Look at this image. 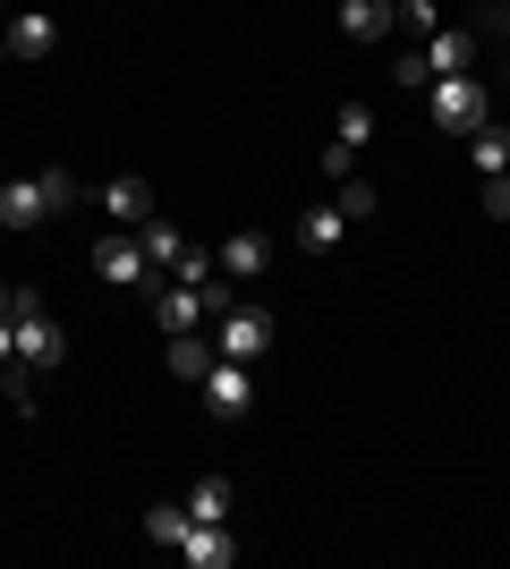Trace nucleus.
Here are the masks:
<instances>
[{"instance_id":"1","label":"nucleus","mask_w":510,"mask_h":569,"mask_svg":"<svg viewBox=\"0 0 510 569\" xmlns=\"http://www.w3.org/2000/svg\"><path fill=\"white\" fill-rule=\"evenodd\" d=\"M69 204H77L69 170H18V179H0V230H43V221L69 213Z\"/></svg>"},{"instance_id":"2","label":"nucleus","mask_w":510,"mask_h":569,"mask_svg":"<svg viewBox=\"0 0 510 569\" xmlns=\"http://www.w3.org/2000/svg\"><path fill=\"white\" fill-rule=\"evenodd\" d=\"M9 340H18V366H34V375H51V366L69 357V340H60V323L43 315L34 289H18V307H9Z\"/></svg>"},{"instance_id":"3","label":"nucleus","mask_w":510,"mask_h":569,"mask_svg":"<svg viewBox=\"0 0 510 569\" xmlns=\"http://www.w3.org/2000/svg\"><path fill=\"white\" fill-rule=\"evenodd\" d=\"M426 119H434V128H451V137H468V128H486L493 119V94L486 86H477V77H434V86H426Z\"/></svg>"},{"instance_id":"4","label":"nucleus","mask_w":510,"mask_h":569,"mask_svg":"<svg viewBox=\"0 0 510 569\" xmlns=\"http://www.w3.org/2000/svg\"><path fill=\"white\" fill-rule=\"evenodd\" d=\"M374 144V102H340V119H332V144H323V179H358V153Z\"/></svg>"},{"instance_id":"5","label":"nucleus","mask_w":510,"mask_h":569,"mask_svg":"<svg viewBox=\"0 0 510 569\" xmlns=\"http://www.w3.org/2000/svg\"><path fill=\"white\" fill-rule=\"evenodd\" d=\"M264 349H272V315H264V307H230V315H213V357H239V366H256Z\"/></svg>"},{"instance_id":"6","label":"nucleus","mask_w":510,"mask_h":569,"mask_svg":"<svg viewBox=\"0 0 510 569\" xmlns=\"http://www.w3.org/2000/svg\"><path fill=\"white\" fill-rule=\"evenodd\" d=\"M94 281H111V289H146L153 281V256L137 247V230H111L94 247Z\"/></svg>"},{"instance_id":"7","label":"nucleus","mask_w":510,"mask_h":569,"mask_svg":"<svg viewBox=\"0 0 510 569\" xmlns=\"http://www.w3.org/2000/svg\"><path fill=\"white\" fill-rule=\"evenodd\" d=\"M196 391H204V408H213V417H247V400H256V366H239V357H213Z\"/></svg>"},{"instance_id":"8","label":"nucleus","mask_w":510,"mask_h":569,"mask_svg":"<svg viewBox=\"0 0 510 569\" xmlns=\"http://www.w3.org/2000/svg\"><path fill=\"white\" fill-rule=\"evenodd\" d=\"M417 51H426V69H434V77L477 69V34H468V26H451V18H442V26H434V34H426Z\"/></svg>"},{"instance_id":"9","label":"nucleus","mask_w":510,"mask_h":569,"mask_svg":"<svg viewBox=\"0 0 510 569\" xmlns=\"http://www.w3.org/2000/svg\"><path fill=\"white\" fill-rule=\"evenodd\" d=\"M179 561H188V569H230V561H239V536H230V527L188 519V536H179Z\"/></svg>"},{"instance_id":"10","label":"nucleus","mask_w":510,"mask_h":569,"mask_svg":"<svg viewBox=\"0 0 510 569\" xmlns=\"http://www.w3.org/2000/svg\"><path fill=\"white\" fill-rule=\"evenodd\" d=\"M400 26V0H340V34L349 43H391Z\"/></svg>"},{"instance_id":"11","label":"nucleus","mask_w":510,"mask_h":569,"mask_svg":"<svg viewBox=\"0 0 510 569\" xmlns=\"http://www.w3.org/2000/svg\"><path fill=\"white\" fill-rule=\"evenodd\" d=\"M213 263L230 272V281H256V272L272 263V238H264V230H230V238L213 247Z\"/></svg>"},{"instance_id":"12","label":"nucleus","mask_w":510,"mask_h":569,"mask_svg":"<svg viewBox=\"0 0 510 569\" xmlns=\"http://www.w3.org/2000/svg\"><path fill=\"white\" fill-rule=\"evenodd\" d=\"M153 323H162V332H204V323H213V315H204V289L170 281L162 298H153Z\"/></svg>"},{"instance_id":"13","label":"nucleus","mask_w":510,"mask_h":569,"mask_svg":"<svg viewBox=\"0 0 510 569\" xmlns=\"http://www.w3.org/2000/svg\"><path fill=\"white\" fill-rule=\"evenodd\" d=\"M94 204H102L111 221H120V230H146V221H153V188H146V179H111V188H102Z\"/></svg>"},{"instance_id":"14","label":"nucleus","mask_w":510,"mask_h":569,"mask_svg":"<svg viewBox=\"0 0 510 569\" xmlns=\"http://www.w3.org/2000/svg\"><path fill=\"white\" fill-rule=\"evenodd\" d=\"M179 510H188V519H204V527H230V510H239V493H230V476H196Z\"/></svg>"},{"instance_id":"15","label":"nucleus","mask_w":510,"mask_h":569,"mask_svg":"<svg viewBox=\"0 0 510 569\" xmlns=\"http://www.w3.org/2000/svg\"><path fill=\"white\" fill-rule=\"evenodd\" d=\"M51 43H60V26H51L43 9H18V18H9V60H43Z\"/></svg>"},{"instance_id":"16","label":"nucleus","mask_w":510,"mask_h":569,"mask_svg":"<svg viewBox=\"0 0 510 569\" xmlns=\"http://www.w3.org/2000/svg\"><path fill=\"white\" fill-rule=\"evenodd\" d=\"M340 238H349V213H340V204H307V221H298V247H307V256H332Z\"/></svg>"},{"instance_id":"17","label":"nucleus","mask_w":510,"mask_h":569,"mask_svg":"<svg viewBox=\"0 0 510 569\" xmlns=\"http://www.w3.org/2000/svg\"><path fill=\"white\" fill-rule=\"evenodd\" d=\"M170 375H179V382H204V366H213V340H204V332H170Z\"/></svg>"},{"instance_id":"18","label":"nucleus","mask_w":510,"mask_h":569,"mask_svg":"<svg viewBox=\"0 0 510 569\" xmlns=\"http://www.w3.org/2000/svg\"><path fill=\"white\" fill-rule=\"evenodd\" d=\"M468 162H477V179H493V170H510V128H468Z\"/></svg>"},{"instance_id":"19","label":"nucleus","mask_w":510,"mask_h":569,"mask_svg":"<svg viewBox=\"0 0 510 569\" xmlns=\"http://www.w3.org/2000/svg\"><path fill=\"white\" fill-rule=\"evenodd\" d=\"M137 247H146V256H153V263H162V272H179V256H188V230H170V221H162V213H153V221H146V230H137Z\"/></svg>"},{"instance_id":"20","label":"nucleus","mask_w":510,"mask_h":569,"mask_svg":"<svg viewBox=\"0 0 510 569\" xmlns=\"http://www.w3.org/2000/svg\"><path fill=\"white\" fill-rule=\"evenodd\" d=\"M391 86H409V94H426V86H434V69H426V51H417V43L391 51Z\"/></svg>"},{"instance_id":"21","label":"nucleus","mask_w":510,"mask_h":569,"mask_svg":"<svg viewBox=\"0 0 510 569\" xmlns=\"http://www.w3.org/2000/svg\"><path fill=\"white\" fill-rule=\"evenodd\" d=\"M146 536L179 552V536H188V510H179V501H153V510H146Z\"/></svg>"},{"instance_id":"22","label":"nucleus","mask_w":510,"mask_h":569,"mask_svg":"<svg viewBox=\"0 0 510 569\" xmlns=\"http://www.w3.org/2000/svg\"><path fill=\"white\" fill-rule=\"evenodd\" d=\"M332 204L349 213V230H358V221H374V204H383V196L366 188V179H340V188H332Z\"/></svg>"},{"instance_id":"23","label":"nucleus","mask_w":510,"mask_h":569,"mask_svg":"<svg viewBox=\"0 0 510 569\" xmlns=\"http://www.w3.org/2000/svg\"><path fill=\"white\" fill-rule=\"evenodd\" d=\"M434 26H442V9H434V0H400V34H409V43H426Z\"/></svg>"},{"instance_id":"24","label":"nucleus","mask_w":510,"mask_h":569,"mask_svg":"<svg viewBox=\"0 0 510 569\" xmlns=\"http://www.w3.org/2000/svg\"><path fill=\"white\" fill-rule=\"evenodd\" d=\"M486 213L510 221V170H493V179H486Z\"/></svg>"},{"instance_id":"25","label":"nucleus","mask_w":510,"mask_h":569,"mask_svg":"<svg viewBox=\"0 0 510 569\" xmlns=\"http://www.w3.org/2000/svg\"><path fill=\"white\" fill-rule=\"evenodd\" d=\"M486 26H493V34L510 43V0H486Z\"/></svg>"},{"instance_id":"26","label":"nucleus","mask_w":510,"mask_h":569,"mask_svg":"<svg viewBox=\"0 0 510 569\" xmlns=\"http://www.w3.org/2000/svg\"><path fill=\"white\" fill-rule=\"evenodd\" d=\"M9 366H18V340H9V315H0V375H9Z\"/></svg>"},{"instance_id":"27","label":"nucleus","mask_w":510,"mask_h":569,"mask_svg":"<svg viewBox=\"0 0 510 569\" xmlns=\"http://www.w3.org/2000/svg\"><path fill=\"white\" fill-rule=\"evenodd\" d=\"M9 307H18V289H9V281H0V315H9Z\"/></svg>"},{"instance_id":"28","label":"nucleus","mask_w":510,"mask_h":569,"mask_svg":"<svg viewBox=\"0 0 510 569\" xmlns=\"http://www.w3.org/2000/svg\"><path fill=\"white\" fill-rule=\"evenodd\" d=\"M0 60H9V26H0Z\"/></svg>"},{"instance_id":"29","label":"nucleus","mask_w":510,"mask_h":569,"mask_svg":"<svg viewBox=\"0 0 510 569\" xmlns=\"http://www.w3.org/2000/svg\"><path fill=\"white\" fill-rule=\"evenodd\" d=\"M0 18H9V0H0Z\"/></svg>"}]
</instances>
